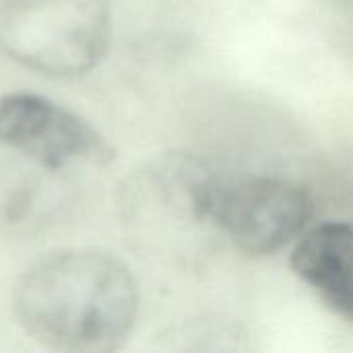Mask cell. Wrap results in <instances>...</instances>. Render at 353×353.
I'll use <instances>...</instances> for the list:
<instances>
[{"instance_id":"7a4b0ae2","label":"cell","mask_w":353,"mask_h":353,"mask_svg":"<svg viewBox=\"0 0 353 353\" xmlns=\"http://www.w3.org/2000/svg\"><path fill=\"white\" fill-rule=\"evenodd\" d=\"M110 35V0H0V54L48 77L87 74Z\"/></svg>"},{"instance_id":"6da1fadb","label":"cell","mask_w":353,"mask_h":353,"mask_svg":"<svg viewBox=\"0 0 353 353\" xmlns=\"http://www.w3.org/2000/svg\"><path fill=\"white\" fill-rule=\"evenodd\" d=\"M12 310L23 331L48 350L114 352L134 329L139 288L114 254L68 248L35 261L17 279Z\"/></svg>"},{"instance_id":"3957f363","label":"cell","mask_w":353,"mask_h":353,"mask_svg":"<svg viewBox=\"0 0 353 353\" xmlns=\"http://www.w3.org/2000/svg\"><path fill=\"white\" fill-rule=\"evenodd\" d=\"M314 205L308 190L283 178L219 182L213 223L234 246L252 256L275 254L308 225Z\"/></svg>"},{"instance_id":"5b68a950","label":"cell","mask_w":353,"mask_h":353,"mask_svg":"<svg viewBox=\"0 0 353 353\" xmlns=\"http://www.w3.org/2000/svg\"><path fill=\"white\" fill-rule=\"evenodd\" d=\"M292 252L294 273L347 323L353 316L352 228L345 221H325L298 236Z\"/></svg>"},{"instance_id":"277c9868","label":"cell","mask_w":353,"mask_h":353,"mask_svg":"<svg viewBox=\"0 0 353 353\" xmlns=\"http://www.w3.org/2000/svg\"><path fill=\"white\" fill-rule=\"evenodd\" d=\"M0 145L52 172L114 159V149L87 120L35 93L0 97Z\"/></svg>"}]
</instances>
